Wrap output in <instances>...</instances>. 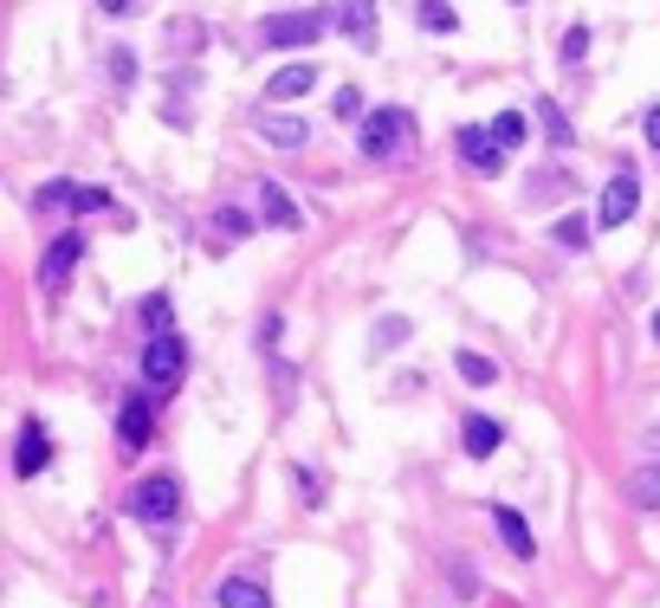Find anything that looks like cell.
<instances>
[{
    "instance_id": "cell-1",
    "label": "cell",
    "mask_w": 660,
    "mask_h": 608,
    "mask_svg": "<svg viewBox=\"0 0 660 608\" xmlns=\"http://www.w3.org/2000/svg\"><path fill=\"white\" fill-rule=\"evenodd\" d=\"M330 27L324 7H298V13H266L259 20V45L266 52H292V45H318V33Z\"/></svg>"
},
{
    "instance_id": "cell-2",
    "label": "cell",
    "mask_w": 660,
    "mask_h": 608,
    "mask_svg": "<svg viewBox=\"0 0 660 608\" xmlns=\"http://www.w3.org/2000/svg\"><path fill=\"white\" fill-rule=\"evenodd\" d=\"M408 136H414V116L396 111V104H382V111L363 116V130H357V143H363V155H376V162H389V155L402 150Z\"/></svg>"
},
{
    "instance_id": "cell-3",
    "label": "cell",
    "mask_w": 660,
    "mask_h": 608,
    "mask_svg": "<svg viewBox=\"0 0 660 608\" xmlns=\"http://www.w3.org/2000/svg\"><path fill=\"white\" fill-rule=\"evenodd\" d=\"M182 511V486L169 479V473H149L130 486V518H143V525H169Z\"/></svg>"
},
{
    "instance_id": "cell-4",
    "label": "cell",
    "mask_w": 660,
    "mask_h": 608,
    "mask_svg": "<svg viewBox=\"0 0 660 608\" xmlns=\"http://www.w3.org/2000/svg\"><path fill=\"white\" fill-rule=\"evenodd\" d=\"M182 363H188L182 337H149L143 343V382L156 388V395H169V388L182 382Z\"/></svg>"
},
{
    "instance_id": "cell-5",
    "label": "cell",
    "mask_w": 660,
    "mask_h": 608,
    "mask_svg": "<svg viewBox=\"0 0 660 608\" xmlns=\"http://www.w3.org/2000/svg\"><path fill=\"white\" fill-rule=\"evenodd\" d=\"M634 214H641V182H634V169H622V175H609V189H602L596 227H628Z\"/></svg>"
},
{
    "instance_id": "cell-6",
    "label": "cell",
    "mask_w": 660,
    "mask_h": 608,
    "mask_svg": "<svg viewBox=\"0 0 660 608\" xmlns=\"http://www.w3.org/2000/svg\"><path fill=\"white\" fill-rule=\"evenodd\" d=\"M453 150H460V162H467L473 175H499V169H506V150H499L492 130H473V123H467V130L453 136Z\"/></svg>"
},
{
    "instance_id": "cell-7",
    "label": "cell",
    "mask_w": 660,
    "mask_h": 608,
    "mask_svg": "<svg viewBox=\"0 0 660 608\" xmlns=\"http://www.w3.org/2000/svg\"><path fill=\"white\" fill-rule=\"evenodd\" d=\"M149 434H156V415H149V395H123V408H117V440L130 447V454H143Z\"/></svg>"
},
{
    "instance_id": "cell-8",
    "label": "cell",
    "mask_w": 660,
    "mask_h": 608,
    "mask_svg": "<svg viewBox=\"0 0 660 608\" xmlns=\"http://www.w3.org/2000/svg\"><path fill=\"white\" fill-rule=\"evenodd\" d=\"M46 466H52V440H46L39 420H27V427H20V447H13V473L33 479V473H46Z\"/></svg>"
},
{
    "instance_id": "cell-9",
    "label": "cell",
    "mask_w": 660,
    "mask_h": 608,
    "mask_svg": "<svg viewBox=\"0 0 660 608\" xmlns=\"http://www.w3.org/2000/svg\"><path fill=\"white\" fill-rule=\"evenodd\" d=\"M78 253H84V240H78V233H59V240H52V246H46V260H39V278H46V285H52V292H59V285H66V278H72Z\"/></svg>"
},
{
    "instance_id": "cell-10",
    "label": "cell",
    "mask_w": 660,
    "mask_h": 608,
    "mask_svg": "<svg viewBox=\"0 0 660 608\" xmlns=\"http://www.w3.org/2000/svg\"><path fill=\"white\" fill-rule=\"evenodd\" d=\"M337 27L350 33V45H357V52H376V0H343Z\"/></svg>"
},
{
    "instance_id": "cell-11",
    "label": "cell",
    "mask_w": 660,
    "mask_h": 608,
    "mask_svg": "<svg viewBox=\"0 0 660 608\" xmlns=\"http://www.w3.org/2000/svg\"><path fill=\"white\" fill-rule=\"evenodd\" d=\"M492 525H499V537H506L512 557H538V537H531V525L518 518L512 505H492Z\"/></svg>"
},
{
    "instance_id": "cell-12",
    "label": "cell",
    "mask_w": 660,
    "mask_h": 608,
    "mask_svg": "<svg viewBox=\"0 0 660 608\" xmlns=\"http://www.w3.org/2000/svg\"><path fill=\"white\" fill-rule=\"evenodd\" d=\"M460 440H467V454H473V459H492V454H499V440H506V427H499L492 415H467Z\"/></svg>"
},
{
    "instance_id": "cell-13",
    "label": "cell",
    "mask_w": 660,
    "mask_h": 608,
    "mask_svg": "<svg viewBox=\"0 0 660 608\" xmlns=\"http://www.w3.org/2000/svg\"><path fill=\"white\" fill-rule=\"evenodd\" d=\"M253 130L266 136V143H279V150H298V143H311V130H304L298 116H272V111H259V116H253Z\"/></svg>"
},
{
    "instance_id": "cell-14",
    "label": "cell",
    "mask_w": 660,
    "mask_h": 608,
    "mask_svg": "<svg viewBox=\"0 0 660 608\" xmlns=\"http://www.w3.org/2000/svg\"><path fill=\"white\" fill-rule=\"evenodd\" d=\"M311 84H318V65H286V72H272L266 98H272V104H286V98H304Z\"/></svg>"
},
{
    "instance_id": "cell-15",
    "label": "cell",
    "mask_w": 660,
    "mask_h": 608,
    "mask_svg": "<svg viewBox=\"0 0 660 608\" xmlns=\"http://www.w3.org/2000/svg\"><path fill=\"white\" fill-rule=\"evenodd\" d=\"M220 608H272V596H266V582H253V576H227L220 582Z\"/></svg>"
},
{
    "instance_id": "cell-16",
    "label": "cell",
    "mask_w": 660,
    "mask_h": 608,
    "mask_svg": "<svg viewBox=\"0 0 660 608\" xmlns=\"http://www.w3.org/2000/svg\"><path fill=\"white\" fill-rule=\"evenodd\" d=\"M259 221H272V227H298V207H292V194L279 189V182H259Z\"/></svg>"
},
{
    "instance_id": "cell-17",
    "label": "cell",
    "mask_w": 660,
    "mask_h": 608,
    "mask_svg": "<svg viewBox=\"0 0 660 608\" xmlns=\"http://www.w3.org/2000/svg\"><path fill=\"white\" fill-rule=\"evenodd\" d=\"M628 505H641V511H660V459L654 466H641V473H628Z\"/></svg>"
},
{
    "instance_id": "cell-18",
    "label": "cell",
    "mask_w": 660,
    "mask_h": 608,
    "mask_svg": "<svg viewBox=\"0 0 660 608\" xmlns=\"http://www.w3.org/2000/svg\"><path fill=\"white\" fill-rule=\"evenodd\" d=\"M492 136H499V150H524V136H531L524 111H499L492 116Z\"/></svg>"
},
{
    "instance_id": "cell-19",
    "label": "cell",
    "mask_w": 660,
    "mask_h": 608,
    "mask_svg": "<svg viewBox=\"0 0 660 608\" xmlns=\"http://www.w3.org/2000/svg\"><path fill=\"white\" fill-rule=\"evenodd\" d=\"M453 369H460V382H473V388H486V382L499 376V369H492V356H479V349H460V356H453Z\"/></svg>"
},
{
    "instance_id": "cell-20",
    "label": "cell",
    "mask_w": 660,
    "mask_h": 608,
    "mask_svg": "<svg viewBox=\"0 0 660 608\" xmlns=\"http://www.w3.org/2000/svg\"><path fill=\"white\" fill-rule=\"evenodd\" d=\"M247 227H253V214H247V207H214V240H240Z\"/></svg>"
},
{
    "instance_id": "cell-21",
    "label": "cell",
    "mask_w": 660,
    "mask_h": 608,
    "mask_svg": "<svg viewBox=\"0 0 660 608\" xmlns=\"http://www.w3.org/2000/svg\"><path fill=\"white\" fill-rule=\"evenodd\" d=\"M421 27H428V33H453V27H460V13H453L447 0H421Z\"/></svg>"
},
{
    "instance_id": "cell-22",
    "label": "cell",
    "mask_w": 660,
    "mask_h": 608,
    "mask_svg": "<svg viewBox=\"0 0 660 608\" xmlns=\"http://www.w3.org/2000/svg\"><path fill=\"white\" fill-rule=\"evenodd\" d=\"M143 331H149V337H169V298H162V292L143 298Z\"/></svg>"
},
{
    "instance_id": "cell-23",
    "label": "cell",
    "mask_w": 660,
    "mask_h": 608,
    "mask_svg": "<svg viewBox=\"0 0 660 608\" xmlns=\"http://www.w3.org/2000/svg\"><path fill=\"white\" fill-rule=\"evenodd\" d=\"M550 240L577 253V246H589V227H583V221H577V214H570V221H557V227H550Z\"/></svg>"
},
{
    "instance_id": "cell-24",
    "label": "cell",
    "mask_w": 660,
    "mask_h": 608,
    "mask_svg": "<svg viewBox=\"0 0 660 608\" xmlns=\"http://www.w3.org/2000/svg\"><path fill=\"white\" fill-rule=\"evenodd\" d=\"M66 201H78L72 182H46V189L33 194V207H66Z\"/></svg>"
},
{
    "instance_id": "cell-25",
    "label": "cell",
    "mask_w": 660,
    "mask_h": 608,
    "mask_svg": "<svg viewBox=\"0 0 660 608\" xmlns=\"http://www.w3.org/2000/svg\"><path fill=\"white\" fill-rule=\"evenodd\" d=\"M104 207H110L104 189H78V201H72V214H104Z\"/></svg>"
},
{
    "instance_id": "cell-26",
    "label": "cell",
    "mask_w": 660,
    "mask_h": 608,
    "mask_svg": "<svg viewBox=\"0 0 660 608\" xmlns=\"http://www.w3.org/2000/svg\"><path fill=\"white\" fill-rule=\"evenodd\" d=\"M583 52H589V27H570V33H563V65L583 59Z\"/></svg>"
},
{
    "instance_id": "cell-27",
    "label": "cell",
    "mask_w": 660,
    "mask_h": 608,
    "mask_svg": "<svg viewBox=\"0 0 660 608\" xmlns=\"http://www.w3.org/2000/svg\"><path fill=\"white\" fill-rule=\"evenodd\" d=\"M298 493H304L311 505H318V498H324V486H318V473H304V466H298Z\"/></svg>"
},
{
    "instance_id": "cell-28",
    "label": "cell",
    "mask_w": 660,
    "mask_h": 608,
    "mask_svg": "<svg viewBox=\"0 0 660 608\" xmlns=\"http://www.w3.org/2000/svg\"><path fill=\"white\" fill-rule=\"evenodd\" d=\"M337 116H363V91H343V98H337Z\"/></svg>"
},
{
    "instance_id": "cell-29",
    "label": "cell",
    "mask_w": 660,
    "mask_h": 608,
    "mask_svg": "<svg viewBox=\"0 0 660 608\" xmlns=\"http://www.w3.org/2000/svg\"><path fill=\"white\" fill-rule=\"evenodd\" d=\"M648 143H654V150H660V104H654V111H648Z\"/></svg>"
},
{
    "instance_id": "cell-30",
    "label": "cell",
    "mask_w": 660,
    "mask_h": 608,
    "mask_svg": "<svg viewBox=\"0 0 660 608\" xmlns=\"http://www.w3.org/2000/svg\"><path fill=\"white\" fill-rule=\"evenodd\" d=\"M98 7H104V13H130V7H137V0H98Z\"/></svg>"
},
{
    "instance_id": "cell-31",
    "label": "cell",
    "mask_w": 660,
    "mask_h": 608,
    "mask_svg": "<svg viewBox=\"0 0 660 608\" xmlns=\"http://www.w3.org/2000/svg\"><path fill=\"white\" fill-rule=\"evenodd\" d=\"M654 343H660V311H654Z\"/></svg>"
},
{
    "instance_id": "cell-32",
    "label": "cell",
    "mask_w": 660,
    "mask_h": 608,
    "mask_svg": "<svg viewBox=\"0 0 660 608\" xmlns=\"http://www.w3.org/2000/svg\"><path fill=\"white\" fill-rule=\"evenodd\" d=\"M648 440H654V447H660V427H654V434H648Z\"/></svg>"
},
{
    "instance_id": "cell-33",
    "label": "cell",
    "mask_w": 660,
    "mask_h": 608,
    "mask_svg": "<svg viewBox=\"0 0 660 608\" xmlns=\"http://www.w3.org/2000/svg\"><path fill=\"white\" fill-rule=\"evenodd\" d=\"M512 7H518V0H512Z\"/></svg>"
}]
</instances>
